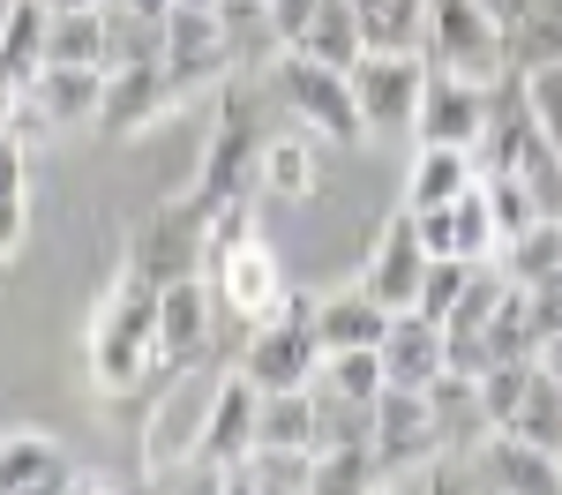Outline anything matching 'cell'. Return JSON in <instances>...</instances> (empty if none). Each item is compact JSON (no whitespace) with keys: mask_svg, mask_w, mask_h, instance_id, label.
I'll return each instance as SVG.
<instances>
[{"mask_svg":"<svg viewBox=\"0 0 562 495\" xmlns=\"http://www.w3.org/2000/svg\"><path fill=\"white\" fill-rule=\"evenodd\" d=\"M23 225H31V166H23V135L0 128V263L23 248Z\"/></svg>","mask_w":562,"mask_h":495,"instance_id":"f1b7e54d","label":"cell"},{"mask_svg":"<svg viewBox=\"0 0 562 495\" xmlns=\"http://www.w3.org/2000/svg\"><path fill=\"white\" fill-rule=\"evenodd\" d=\"M105 8H121V15H135V23H166L180 0H105Z\"/></svg>","mask_w":562,"mask_h":495,"instance_id":"74e56055","label":"cell"},{"mask_svg":"<svg viewBox=\"0 0 562 495\" xmlns=\"http://www.w3.org/2000/svg\"><path fill=\"white\" fill-rule=\"evenodd\" d=\"M390 330V308L352 278L346 293H330V301H315V338H323V353H352V346H383Z\"/></svg>","mask_w":562,"mask_h":495,"instance_id":"603a6c76","label":"cell"},{"mask_svg":"<svg viewBox=\"0 0 562 495\" xmlns=\"http://www.w3.org/2000/svg\"><path fill=\"white\" fill-rule=\"evenodd\" d=\"M256 413H262V391L240 375V368H217V398H211V428H203V458L195 473H225L256 450Z\"/></svg>","mask_w":562,"mask_h":495,"instance_id":"9a60e30c","label":"cell"},{"mask_svg":"<svg viewBox=\"0 0 562 495\" xmlns=\"http://www.w3.org/2000/svg\"><path fill=\"white\" fill-rule=\"evenodd\" d=\"M420 53H428V68L465 76V83H487V90L503 83V76H518L510 68V38H503V15L487 0H428Z\"/></svg>","mask_w":562,"mask_h":495,"instance_id":"7a4b0ae2","label":"cell"},{"mask_svg":"<svg viewBox=\"0 0 562 495\" xmlns=\"http://www.w3.org/2000/svg\"><path fill=\"white\" fill-rule=\"evenodd\" d=\"M555 458H562V450H555Z\"/></svg>","mask_w":562,"mask_h":495,"instance_id":"bcb514c9","label":"cell"},{"mask_svg":"<svg viewBox=\"0 0 562 495\" xmlns=\"http://www.w3.org/2000/svg\"><path fill=\"white\" fill-rule=\"evenodd\" d=\"M173 105H180V98H173L166 60H128V68H105V113H98V128L143 135L150 121H166Z\"/></svg>","mask_w":562,"mask_h":495,"instance_id":"ac0fdd59","label":"cell"},{"mask_svg":"<svg viewBox=\"0 0 562 495\" xmlns=\"http://www.w3.org/2000/svg\"><path fill=\"white\" fill-rule=\"evenodd\" d=\"M487 8H495V15H503V23H510V15H518L525 0H487Z\"/></svg>","mask_w":562,"mask_h":495,"instance_id":"60d3db41","label":"cell"},{"mask_svg":"<svg viewBox=\"0 0 562 495\" xmlns=\"http://www.w3.org/2000/svg\"><path fill=\"white\" fill-rule=\"evenodd\" d=\"M503 38H510V68H548L562 60V0H525L518 15L503 23Z\"/></svg>","mask_w":562,"mask_h":495,"instance_id":"4316f807","label":"cell"},{"mask_svg":"<svg viewBox=\"0 0 562 495\" xmlns=\"http://www.w3.org/2000/svg\"><path fill=\"white\" fill-rule=\"evenodd\" d=\"M383 375L397 383V391H435L442 375H450V346H442V323L420 308H405V315H390V330H383Z\"/></svg>","mask_w":562,"mask_h":495,"instance_id":"e0dca14e","label":"cell"},{"mask_svg":"<svg viewBox=\"0 0 562 495\" xmlns=\"http://www.w3.org/2000/svg\"><path fill=\"white\" fill-rule=\"evenodd\" d=\"M256 158H262V135H256V105L248 98H217V121H211V143H203V173L188 188L195 211H217V203H240V188L256 180Z\"/></svg>","mask_w":562,"mask_h":495,"instance_id":"52a82bcc","label":"cell"},{"mask_svg":"<svg viewBox=\"0 0 562 495\" xmlns=\"http://www.w3.org/2000/svg\"><path fill=\"white\" fill-rule=\"evenodd\" d=\"M375 495H413V488H375Z\"/></svg>","mask_w":562,"mask_h":495,"instance_id":"ee69618b","label":"cell"},{"mask_svg":"<svg viewBox=\"0 0 562 495\" xmlns=\"http://www.w3.org/2000/svg\"><path fill=\"white\" fill-rule=\"evenodd\" d=\"M211 293L217 308L233 315V323H270V315L293 301V285H285V263H278V248L262 240V233H248V240H233L225 256H211Z\"/></svg>","mask_w":562,"mask_h":495,"instance_id":"ba28073f","label":"cell"},{"mask_svg":"<svg viewBox=\"0 0 562 495\" xmlns=\"http://www.w3.org/2000/svg\"><path fill=\"white\" fill-rule=\"evenodd\" d=\"M518 90H525V113H532V128H540V135H548V143L562 150V60H548V68H525Z\"/></svg>","mask_w":562,"mask_h":495,"instance_id":"e575fe53","label":"cell"},{"mask_svg":"<svg viewBox=\"0 0 562 495\" xmlns=\"http://www.w3.org/2000/svg\"><path fill=\"white\" fill-rule=\"evenodd\" d=\"M495 481L510 495H562V458L518 436H495Z\"/></svg>","mask_w":562,"mask_h":495,"instance_id":"4dcf8cb0","label":"cell"},{"mask_svg":"<svg viewBox=\"0 0 562 495\" xmlns=\"http://www.w3.org/2000/svg\"><path fill=\"white\" fill-rule=\"evenodd\" d=\"M473 180H480V158H473V150H450V143H413V166H405V203H413V211H442V203H458Z\"/></svg>","mask_w":562,"mask_h":495,"instance_id":"7402d4cb","label":"cell"},{"mask_svg":"<svg viewBox=\"0 0 562 495\" xmlns=\"http://www.w3.org/2000/svg\"><path fill=\"white\" fill-rule=\"evenodd\" d=\"M150 368H158V285L121 270V285L90 323V383L113 398V391H135Z\"/></svg>","mask_w":562,"mask_h":495,"instance_id":"6da1fadb","label":"cell"},{"mask_svg":"<svg viewBox=\"0 0 562 495\" xmlns=\"http://www.w3.org/2000/svg\"><path fill=\"white\" fill-rule=\"evenodd\" d=\"M450 443V428H442V413H435L428 391H397L390 383L383 398H375V458H383V473H413V465H428L435 450Z\"/></svg>","mask_w":562,"mask_h":495,"instance_id":"8fae6325","label":"cell"},{"mask_svg":"<svg viewBox=\"0 0 562 495\" xmlns=\"http://www.w3.org/2000/svg\"><path fill=\"white\" fill-rule=\"evenodd\" d=\"M76 465H68V450L38 436V428H15L8 443H0V495H76Z\"/></svg>","mask_w":562,"mask_h":495,"instance_id":"d6986e66","label":"cell"},{"mask_svg":"<svg viewBox=\"0 0 562 495\" xmlns=\"http://www.w3.org/2000/svg\"><path fill=\"white\" fill-rule=\"evenodd\" d=\"M256 450H315V391H262Z\"/></svg>","mask_w":562,"mask_h":495,"instance_id":"83f0119b","label":"cell"},{"mask_svg":"<svg viewBox=\"0 0 562 495\" xmlns=\"http://www.w3.org/2000/svg\"><path fill=\"white\" fill-rule=\"evenodd\" d=\"M217 495H270V488H262L248 465H225V473H217Z\"/></svg>","mask_w":562,"mask_h":495,"instance_id":"f35d334b","label":"cell"},{"mask_svg":"<svg viewBox=\"0 0 562 495\" xmlns=\"http://www.w3.org/2000/svg\"><path fill=\"white\" fill-rule=\"evenodd\" d=\"M315 391H330V398H352V405H375V398L390 391L383 353H375V346H352V353H323V375H315Z\"/></svg>","mask_w":562,"mask_h":495,"instance_id":"1f68e13d","label":"cell"},{"mask_svg":"<svg viewBox=\"0 0 562 495\" xmlns=\"http://www.w3.org/2000/svg\"><path fill=\"white\" fill-rule=\"evenodd\" d=\"M293 53H307V60H323V68H346L352 76V60L368 53V31H360V15H352V0H323L315 15H307V31Z\"/></svg>","mask_w":562,"mask_h":495,"instance_id":"cb8c5ba5","label":"cell"},{"mask_svg":"<svg viewBox=\"0 0 562 495\" xmlns=\"http://www.w3.org/2000/svg\"><path fill=\"white\" fill-rule=\"evenodd\" d=\"M45 38H53V8L15 0L8 23H0V98H23L45 76Z\"/></svg>","mask_w":562,"mask_h":495,"instance_id":"ffe728a7","label":"cell"},{"mask_svg":"<svg viewBox=\"0 0 562 495\" xmlns=\"http://www.w3.org/2000/svg\"><path fill=\"white\" fill-rule=\"evenodd\" d=\"M428 53L420 45H368L352 60V98H360V121L368 135H413L420 121V98H428Z\"/></svg>","mask_w":562,"mask_h":495,"instance_id":"3957f363","label":"cell"},{"mask_svg":"<svg viewBox=\"0 0 562 495\" xmlns=\"http://www.w3.org/2000/svg\"><path fill=\"white\" fill-rule=\"evenodd\" d=\"M188 8H225V0H188Z\"/></svg>","mask_w":562,"mask_h":495,"instance_id":"b9f144b4","label":"cell"},{"mask_svg":"<svg viewBox=\"0 0 562 495\" xmlns=\"http://www.w3.org/2000/svg\"><path fill=\"white\" fill-rule=\"evenodd\" d=\"M211 398H217V375L188 368V375H173V391L150 405V420H143V473H150V481L195 473L203 428H211Z\"/></svg>","mask_w":562,"mask_h":495,"instance_id":"8992f818","label":"cell"},{"mask_svg":"<svg viewBox=\"0 0 562 495\" xmlns=\"http://www.w3.org/2000/svg\"><path fill=\"white\" fill-rule=\"evenodd\" d=\"M503 436L540 443V450H562V375L548 368V360L532 368V383H525V398H518V420H510Z\"/></svg>","mask_w":562,"mask_h":495,"instance_id":"f546056e","label":"cell"},{"mask_svg":"<svg viewBox=\"0 0 562 495\" xmlns=\"http://www.w3.org/2000/svg\"><path fill=\"white\" fill-rule=\"evenodd\" d=\"M323 135H262V158H256V188L262 195H278V203H307L315 188H323V150H315Z\"/></svg>","mask_w":562,"mask_h":495,"instance_id":"44dd1931","label":"cell"},{"mask_svg":"<svg viewBox=\"0 0 562 495\" xmlns=\"http://www.w3.org/2000/svg\"><path fill=\"white\" fill-rule=\"evenodd\" d=\"M390 488L383 458H375V443H338V450H315V481H307V495H375Z\"/></svg>","mask_w":562,"mask_h":495,"instance_id":"484cf974","label":"cell"},{"mask_svg":"<svg viewBox=\"0 0 562 495\" xmlns=\"http://www.w3.org/2000/svg\"><path fill=\"white\" fill-rule=\"evenodd\" d=\"M487 113H495V90L465 83V76H428V98H420V121H413V143H450V150H480L487 135Z\"/></svg>","mask_w":562,"mask_h":495,"instance_id":"4fadbf2b","label":"cell"},{"mask_svg":"<svg viewBox=\"0 0 562 495\" xmlns=\"http://www.w3.org/2000/svg\"><path fill=\"white\" fill-rule=\"evenodd\" d=\"M53 15H68V8H105V0H45Z\"/></svg>","mask_w":562,"mask_h":495,"instance_id":"ab89813d","label":"cell"},{"mask_svg":"<svg viewBox=\"0 0 562 495\" xmlns=\"http://www.w3.org/2000/svg\"><path fill=\"white\" fill-rule=\"evenodd\" d=\"M8 8H15V0H0V23H8Z\"/></svg>","mask_w":562,"mask_h":495,"instance_id":"f6af8a7d","label":"cell"},{"mask_svg":"<svg viewBox=\"0 0 562 495\" xmlns=\"http://www.w3.org/2000/svg\"><path fill=\"white\" fill-rule=\"evenodd\" d=\"M211 323H217V293H211L203 270L158 285V368H166V375L203 368V360H211Z\"/></svg>","mask_w":562,"mask_h":495,"instance_id":"30bf717a","label":"cell"},{"mask_svg":"<svg viewBox=\"0 0 562 495\" xmlns=\"http://www.w3.org/2000/svg\"><path fill=\"white\" fill-rule=\"evenodd\" d=\"M270 83H278V98L293 105V121L307 135H323V143H368V121H360V98H352L346 68H323L307 53H278Z\"/></svg>","mask_w":562,"mask_h":495,"instance_id":"5b68a950","label":"cell"},{"mask_svg":"<svg viewBox=\"0 0 562 495\" xmlns=\"http://www.w3.org/2000/svg\"><path fill=\"white\" fill-rule=\"evenodd\" d=\"M315 8H323V0H270V23H278V45H285V53L301 45V31H307Z\"/></svg>","mask_w":562,"mask_h":495,"instance_id":"8d00e7d4","label":"cell"},{"mask_svg":"<svg viewBox=\"0 0 562 495\" xmlns=\"http://www.w3.org/2000/svg\"><path fill=\"white\" fill-rule=\"evenodd\" d=\"M128 270H135V278H150V285L195 278V270H203V211H195V203H166L158 218L135 233Z\"/></svg>","mask_w":562,"mask_h":495,"instance_id":"5bb4252c","label":"cell"},{"mask_svg":"<svg viewBox=\"0 0 562 495\" xmlns=\"http://www.w3.org/2000/svg\"><path fill=\"white\" fill-rule=\"evenodd\" d=\"M420 233H428V256H450V263H495V248H503V225H495V203L480 180L458 203L420 211Z\"/></svg>","mask_w":562,"mask_h":495,"instance_id":"2e32d148","label":"cell"},{"mask_svg":"<svg viewBox=\"0 0 562 495\" xmlns=\"http://www.w3.org/2000/svg\"><path fill=\"white\" fill-rule=\"evenodd\" d=\"M495 263H503L510 285H548V278H562V218H532L525 233H510L495 248Z\"/></svg>","mask_w":562,"mask_h":495,"instance_id":"d4e9b609","label":"cell"},{"mask_svg":"<svg viewBox=\"0 0 562 495\" xmlns=\"http://www.w3.org/2000/svg\"><path fill=\"white\" fill-rule=\"evenodd\" d=\"M256 391H307L323 375V338H315V301H285L270 323H248V346L233 360Z\"/></svg>","mask_w":562,"mask_h":495,"instance_id":"277c9868","label":"cell"},{"mask_svg":"<svg viewBox=\"0 0 562 495\" xmlns=\"http://www.w3.org/2000/svg\"><path fill=\"white\" fill-rule=\"evenodd\" d=\"M352 15H360L368 45H420L428 0H352Z\"/></svg>","mask_w":562,"mask_h":495,"instance_id":"836d02e7","label":"cell"},{"mask_svg":"<svg viewBox=\"0 0 562 495\" xmlns=\"http://www.w3.org/2000/svg\"><path fill=\"white\" fill-rule=\"evenodd\" d=\"M45 60H76V68H105V8H68L53 15Z\"/></svg>","mask_w":562,"mask_h":495,"instance_id":"d6a6232c","label":"cell"},{"mask_svg":"<svg viewBox=\"0 0 562 495\" xmlns=\"http://www.w3.org/2000/svg\"><path fill=\"white\" fill-rule=\"evenodd\" d=\"M105 113V68H76V60H45V76L15 98V121L31 128H90Z\"/></svg>","mask_w":562,"mask_h":495,"instance_id":"7c38bea8","label":"cell"},{"mask_svg":"<svg viewBox=\"0 0 562 495\" xmlns=\"http://www.w3.org/2000/svg\"><path fill=\"white\" fill-rule=\"evenodd\" d=\"M203 495H217V473H211V481H203Z\"/></svg>","mask_w":562,"mask_h":495,"instance_id":"7bdbcfd3","label":"cell"},{"mask_svg":"<svg viewBox=\"0 0 562 495\" xmlns=\"http://www.w3.org/2000/svg\"><path fill=\"white\" fill-rule=\"evenodd\" d=\"M465 285H473V263H450V256H435L428 278H420V301H413V308L435 315V323H450V308L465 301Z\"/></svg>","mask_w":562,"mask_h":495,"instance_id":"d590c367","label":"cell"},{"mask_svg":"<svg viewBox=\"0 0 562 495\" xmlns=\"http://www.w3.org/2000/svg\"><path fill=\"white\" fill-rule=\"evenodd\" d=\"M428 233H420V211L405 203L397 218H383V233H375V248H368V263H360V285L383 301L390 315H405L413 301H420V278H428Z\"/></svg>","mask_w":562,"mask_h":495,"instance_id":"9c48e42d","label":"cell"}]
</instances>
